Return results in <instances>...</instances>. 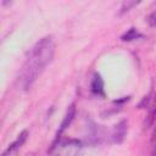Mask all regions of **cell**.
Masks as SVG:
<instances>
[{"label":"cell","instance_id":"1","mask_svg":"<svg viewBox=\"0 0 156 156\" xmlns=\"http://www.w3.org/2000/svg\"><path fill=\"white\" fill-rule=\"evenodd\" d=\"M55 54V43L52 37L48 35L39 39L32 49L22 65L17 77V85L22 90H28L34 82L43 73L45 67L52 61Z\"/></svg>","mask_w":156,"mask_h":156},{"label":"cell","instance_id":"2","mask_svg":"<svg viewBox=\"0 0 156 156\" xmlns=\"http://www.w3.org/2000/svg\"><path fill=\"white\" fill-rule=\"evenodd\" d=\"M74 116H76V106H74V104H72V105L68 107V110H67V112H66V115H65V117H63V119H62V122H61V124H60V128H58V130H57V133H56L55 143L61 138V135L63 134V132L71 126V123H72Z\"/></svg>","mask_w":156,"mask_h":156},{"label":"cell","instance_id":"3","mask_svg":"<svg viewBox=\"0 0 156 156\" xmlns=\"http://www.w3.org/2000/svg\"><path fill=\"white\" fill-rule=\"evenodd\" d=\"M91 91L96 95H104V80L100 74L95 73L91 80Z\"/></svg>","mask_w":156,"mask_h":156},{"label":"cell","instance_id":"4","mask_svg":"<svg viewBox=\"0 0 156 156\" xmlns=\"http://www.w3.org/2000/svg\"><path fill=\"white\" fill-rule=\"evenodd\" d=\"M27 134H28V133H27V130L22 132V133L18 135V138H17V139H16V140H15V141H13V143L7 147V149H6V151L2 154V156H7L9 154H11V152H12V151H15L16 149H18V147L24 143V140L27 139Z\"/></svg>","mask_w":156,"mask_h":156},{"label":"cell","instance_id":"5","mask_svg":"<svg viewBox=\"0 0 156 156\" xmlns=\"http://www.w3.org/2000/svg\"><path fill=\"white\" fill-rule=\"evenodd\" d=\"M124 134H126V122L122 121L121 123H118L116 127H115V130H113V141L115 143H121L124 138Z\"/></svg>","mask_w":156,"mask_h":156},{"label":"cell","instance_id":"6","mask_svg":"<svg viewBox=\"0 0 156 156\" xmlns=\"http://www.w3.org/2000/svg\"><path fill=\"white\" fill-rule=\"evenodd\" d=\"M139 37H141V34H139V32L135 28H130L124 35H122V40L123 41H130V40H134Z\"/></svg>","mask_w":156,"mask_h":156},{"label":"cell","instance_id":"7","mask_svg":"<svg viewBox=\"0 0 156 156\" xmlns=\"http://www.w3.org/2000/svg\"><path fill=\"white\" fill-rule=\"evenodd\" d=\"M151 155L156 156V128L152 133V138H151Z\"/></svg>","mask_w":156,"mask_h":156},{"label":"cell","instance_id":"8","mask_svg":"<svg viewBox=\"0 0 156 156\" xmlns=\"http://www.w3.org/2000/svg\"><path fill=\"white\" fill-rule=\"evenodd\" d=\"M149 22H150L151 26H155V24H156V12H154V13L149 17Z\"/></svg>","mask_w":156,"mask_h":156}]
</instances>
